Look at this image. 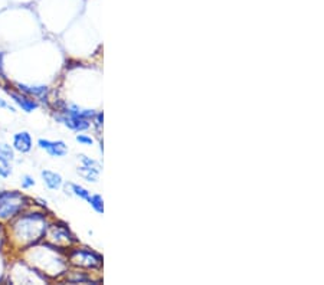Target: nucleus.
Segmentation results:
<instances>
[{
    "label": "nucleus",
    "mask_w": 324,
    "mask_h": 285,
    "mask_svg": "<svg viewBox=\"0 0 324 285\" xmlns=\"http://www.w3.org/2000/svg\"><path fill=\"white\" fill-rule=\"evenodd\" d=\"M32 186H35V179L32 177V176H23V179H22V187L23 189H29V187H32Z\"/></svg>",
    "instance_id": "20"
},
{
    "label": "nucleus",
    "mask_w": 324,
    "mask_h": 285,
    "mask_svg": "<svg viewBox=\"0 0 324 285\" xmlns=\"http://www.w3.org/2000/svg\"><path fill=\"white\" fill-rule=\"evenodd\" d=\"M74 276H66L68 282H72V284H77V282H88L91 281V278L88 275H85L84 272H72Z\"/></svg>",
    "instance_id": "16"
},
{
    "label": "nucleus",
    "mask_w": 324,
    "mask_h": 285,
    "mask_svg": "<svg viewBox=\"0 0 324 285\" xmlns=\"http://www.w3.org/2000/svg\"><path fill=\"white\" fill-rule=\"evenodd\" d=\"M13 149L19 153H29L32 150V137L27 131H20L13 135Z\"/></svg>",
    "instance_id": "8"
},
{
    "label": "nucleus",
    "mask_w": 324,
    "mask_h": 285,
    "mask_svg": "<svg viewBox=\"0 0 324 285\" xmlns=\"http://www.w3.org/2000/svg\"><path fill=\"white\" fill-rule=\"evenodd\" d=\"M68 259L74 267L85 268V269H99L102 267V257L88 248L72 250L68 255Z\"/></svg>",
    "instance_id": "3"
},
{
    "label": "nucleus",
    "mask_w": 324,
    "mask_h": 285,
    "mask_svg": "<svg viewBox=\"0 0 324 285\" xmlns=\"http://www.w3.org/2000/svg\"><path fill=\"white\" fill-rule=\"evenodd\" d=\"M88 203L91 205V207L97 212V213H104V200L99 195H90V197L87 199Z\"/></svg>",
    "instance_id": "12"
},
{
    "label": "nucleus",
    "mask_w": 324,
    "mask_h": 285,
    "mask_svg": "<svg viewBox=\"0 0 324 285\" xmlns=\"http://www.w3.org/2000/svg\"><path fill=\"white\" fill-rule=\"evenodd\" d=\"M77 141L81 142L84 146H92L94 140H92L91 137H88V135H85V134H78V135H77Z\"/></svg>",
    "instance_id": "19"
},
{
    "label": "nucleus",
    "mask_w": 324,
    "mask_h": 285,
    "mask_svg": "<svg viewBox=\"0 0 324 285\" xmlns=\"http://www.w3.org/2000/svg\"><path fill=\"white\" fill-rule=\"evenodd\" d=\"M27 199L20 192H2L0 193V221H10L16 218L26 206Z\"/></svg>",
    "instance_id": "2"
},
{
    "label": "nucleus",
    "mask_w": 324,
    "mask_h": 285,
    "mask_svg": "<svg viewBox=\"0 0 324 285\" xmlns=\"http://www.w3.org/2000/svg\"><path fill=\"white\" fill-rule=\"evenodd\" d=\"M41 174H42V179H44V183H45L49 189L56 190V189H59V187L62 186L63 180L61 174H58V173H55V171H51V170H44Z\"/></svg>",
    "instance_id": "10"
},
{
    "label": "nucleus",
    "mask_w": 324,
    "mask_h": 285,
    "mask_svg": "<svg viewBox=\"0 0 324 285\" xmlns=\"http://www.w3.org/2000/svg\"><path fill=\"white\" fill-rule=\"evenodd\" d=\"M69 187H71V192L75 195V196H78V197H81V199H88L90 197V192L87 190V189H84L82 186H80V185H75V183H69Z\"/></svg>",
    "instance_id": "13"
},
{
    "label": "nucleus",
    "mask_w": 324,
    "mask_h": 285,
    "mask_svg": "<svg viewBox=\"0 0 324 285\" xmlns=\"http://www.w3.org/2000/svg\"><path fill=\"white\" fill-rule=\"evenodd\" d=\"M12 174V166L8 159H5L3 156H0V176L2 177H9Z\"/></svg>",
    "instance_id": "14"
},
{
    "label": "nucleus",
    "mask_w": 324,
    "mask_h": 285,
    "mask_svg": "<svg viewBox=\"0 0 324 285\" xmlns=\"http://www.w3.org/2000/svg\"><path fill=\"white\" fill-rule=\"evenodd\" d=\"M48 221L42 213H25L18 218L12 225L15 239L22 245H35L48 231Z\"/></svg>",
    "instance_id": "1"
},
{
    "label": "nucleus",
    "mask_w": 324,
    "mask_h": 285,
    "mask_svg": "<svg viewBox=\"0 0 324 285\" xmlns=\"http://www.w3.org/2000/svg\"><path fill=\"white\" fill-rule=\"evenodd\" d=\"M55 118L62 123L63 125H66L68 128H71L74 131H85L91 127L90 120H85V118H81V117H74L68 116V114H59V116H55Z\"/></svg>",
    "instance_id": "5"
},
{
    "label": "nucleus",
    "mask_w": 324,
    "mask_h": 285,
    "mask_svg": "<svg viewBox=\"0 0 324 285\" xmlns=\"http://www.w3.org/2000/svg\"><path fill=\"white\" fill-rule=\"evenodd\" d=\"M0 156H3L8 160H13L15 159V153H13V147H10L9 144L0 141Z\"/></svg>",
    "instance_id": "15"
},
{
    "label": "nucleus",
    "mask_w": 324,
    "mask_h": 285,
    "mask_svg": "<svg viewBox=\"0 0 324 285\" xmlns=\"http://www.w3.org/2000/svg\"><path fill=\"white\" fill-rule=\"evenodd\" d=\"M0 107H2V108H8V110H10V111H12V113H15V111H16V110H15V108H13V107H10L9 104H8V102H6V101H5V99H2V98H0Z\"/></svg>",
    "instance_id": "22"
},
{
    "label": "nucleus",
    "mask_w": 324,
    "mask_h": 285,
    "mask_svg": "<svg viewBox=\"0 0 324 285\" xmlns=\"http://www.w3.org/2000/svg\"><path fill=\"white\" fill-rule=\"evenodd\" d=\"M3 58H5V55L0 51V77H2V78H5V63H3Z\"/></svg>",
    "instance_id": "21"
},
{
    "label": "nucleus",
    "mask_w": 324,
    "mask_h": 285,
    "mask_svg": "<svg viewBox=\"0 0 324 285\" xmlns=\"http://www.w3.org/2000/svg\"><path fill=\"white\" fill-rule=\"evenodd\" d=\"M81 163L84 166H90V167H98V169H101V164H99L98 161L92 160V159L87 157V156H81Z\"/></svg>",
    "instance_id": "18"
},
{
    "label": "nucleus",
    "mask_w": 324,
    "mask_h": 285,
    "mask_svg": "<svg viewBox=\"0 0 324 285\" xmlns=\"http://www.w3.org/2000/svg\"><path fill=\"white\" fill-rule=\"evenodd\" d=\"M38 146L42 150H45L48 154H51L52 157H63V156L68 154V146L63 141H61V140H58V141H49V140L41 138L38 141Z\"/></svg>",
    "instance_id": "6"
},
{
    "label": "nucleus",
    "mask_w": 324,
    "mask_h": 285,
    "mask_svg": "<svg viewBox=\"0 0 324 285\" xmlns=\"http://www.w3.org/2000/svg\"><path fill=\"white\" fill-rule=\"evenodd\" d=\"M78 173H80V176L85 179L87 182L95 183V182H98L101 169H98V167H90V166H84V164H82L81 167L78 169Z\"/></svg>",
    "instance_id": "11"
},
{
    "label": "nucleus",
    "mask_w": 324,
    "mask_h": 285,
    "mask_svg": "<svg viewBox=\"0 0 324 285\" xmlns=\"http://www.w3.org/2000/svg\"><path fill=\"white\" fill-rule=\"evenodd\" d=\"M6 91H8V94L13 98V101L18 104L19 107L22 108L23 111H26V113H32L33 110L39 107V104L36 102L35 99L30 98L29 95H22V94H18L15 91H9V89H6Z\"/></svg>",
    "instance_id": "9"
},
{
    "label": "nucleus",
    "mask_w": 324,
    "mask_h": 285,
    "mask_svg": "<svg viewBox=\"0 0 324 285\" xmlns=\"http://www.w3.org/2000/svg\"><path fill=\"white\" fill-rule=\"evenodd\" d=\"M16 87L23 92L25 95H33L39 98L42 102H48V87L45 85H25V84H16Z\"/></svg>",
    "instance_id": "7"
},
{
    "label": "nucleus",
    "mask_w": 324,
    "mask_h": 285,
    "mask_svg": "<svg viewBox=\"0 0 324 285\" xmlns=\"http://www.w3.org/2000/svg\"><path fill=\"white\" fill-rule=\"evenodd\" d=\"M91 120H94V127L97 130H101L102 128V121H104V114L102 113H95V116L92 117Z\"/></svg>",
    "instance_id": "17"
},
{
    "label": "nucleus",
    "mask_w": 324,
    "mask_h": 285,
    "mask_svg": "<svg viewBox=\"0 0 324 285\" xmlns=\"http://www.w3.org/2000/svg\"><path fill=\"white\" fill-rule=\"evenodd\" d=\"M46 235L49 236V241L56 243L58 246L69 245V243L77 242L75 236L69 232V229L66 226H63V225H59V223L58 225H49Z\"/></svg>",
    "instance_id": "4"
}]
</instances>
